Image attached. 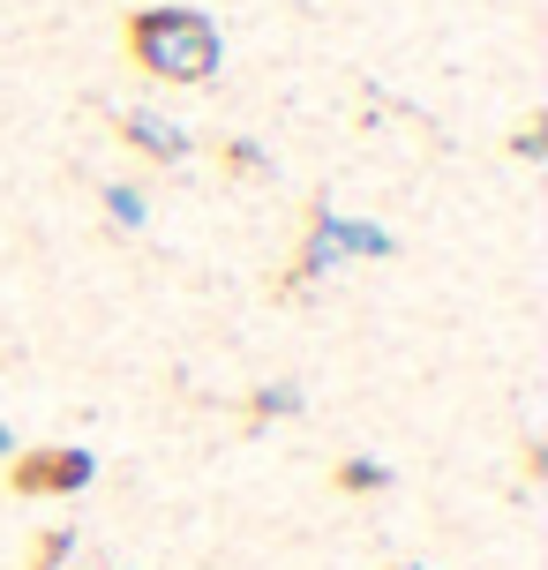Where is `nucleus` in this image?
I'll return each mask as SVG.
<instances>
[{"label":"nucleus","instance_id":"obj_1","mask_svg":"<svg viewBox=\"0 0 548 570\" xmlns=\"http://www.w3.org/2000/svg\"><path fill=\"white\" fill-rule=\"evenodd\" d=\"M128 60L158 76V83H211L218 76V23L203 16V8H144V16H128Z\"/></svg>","mask_w":548,"mask_h":570},{"label":"nucleus","instance_id":"obj_12","mask_svg":"<svg viewBox=\"0 0 548 570\" xmlns=\"http://www.w3.org/2000/svg\"><path fill=\"white\" fill-rule=\"evenodd\" d=\"M399 570H429V563H399Z\"/></svg>","mask_w":548,"mask_h":570},{"label":"nucleus","instance_id":"obj_6","mask_svg":"<svg viewBox=\"0 0 548 570\" xmlns=\"http://www.w3.org/2000/svg\"><path fill=\"white\" fill-rule=\"evenodd\" d=\"M331 481L346 488V495H383V488H391V465H375V458H346Z\"/></svg>","mask_w":548,"mask_h":570},{"label":"nucleus","instance_id":"obj_8","mask_svg":"<svg viewBox=\"0 0 548 570\" xmlns=\"http://www.w3.org/2000/svg\"><path fill=\"white\" fill-rule=\"evenodd\" d=\"M226 166L248 173V180H271V150H263V142H248V136H233L226 142Z\"/></svg>","mask_w":548,"mask_h":570},{"label":"nucleus","instance_id":"obj_5","mask_svg":"<svg viewBox=\"0 0 548 570\" xmlns=\"http://www.w3.org/2000/svg\"><path fill=\"white\" fill-rule=\"evenodd\" d=\"M286 413H301V383H263V391H248V421H286Z\"/></svg>","mask_w":548,"mask_h":570},{"label":"nucleus","instance_id":"obj_4","mask_svg":"<svg viewBox=\"0 0 548 570\" xmlns=\"http://www.w3.org/2000/svg\"><path fill=\"white\" fill-rule=\"evenodd\" d=\"M114 136L128 142V150H144V158H158V166H174V158H188V128H174V120L144 114V106H128V114H114Z\"/></svg>","mask_w":548,"mask_h":570},{"label":"nucleus","instance_id":"obj_10","mask_svg":"<svg viewBox=\"0 0 548 570\" xmlns=\"http://www.w3.org/2000/svg\"><path fill=\"white\" fill-rule=\"evenodd\" d=\"M511 150H519V158H541V150H548V120L534 114V120L519 128V142H511Z\"/></svg>","mask_w":548,"mask_h":570},{"label":"nucleus","instance_id":"obj_7","mask_svg":"<svg viewBox=\"0 0 548 570\" xmlns=\"http://www.w3.org/2000/svg\"><path fill=\"white\" fill-rule=\"evenodd\" d=\"M68 556H76V533H68V525H46L38 548H30V570H60Z\"/></svg>","mask_w":548,"mask_h":570},{"label":"nucleus","instance_id":"obj_3","mask_svg":"<svg viewBox=\"0 0 548 570\" xmlns=\"http://www.w3.org/2000/svg\"><path fill=\"white\" fill-rule=\"evenodd\" d=\"M90 473H98V458H90V451L46 443V451H16L8 488H16V495H76V488H90Z\"/></svg>","mask_w":548,"mask_h":570},{"label":"nucleus","instance_id":"obj_2","mask_svg":"<svg viewBox=\"0 0 548 570\" xmlns=\"http://www.w3.org/2000/svg\"><path fill=\"white\" fill-rule=\"evenodd\" d=\"M383 263V256H399V240L383 226H369V218H339L331 210V196H309V218H301V248H293L286 263V278H278V293H301L309 278H323V271H339V263Z\"/></svg>","mask_w":548,"mask_h":570},{"label":"nucleus","instance_id":"obj_9","mask_svg":"<svg viewBox=\"0 0 548 570\" xmlns=\"http://www.w3.org/2000/svg\"><path fill=\"white\" fill-rule=\"evenodd\" d=\"M106 218H114V226H128V233H136V226H144V218H150V203L136 196V188H106Z\"/></svg>","mask_w":548,"mask_h":570},{"label":"nucleus","instance_id":"obj_11","mask_svg":"<svg viewBox=\"0 0 548 570\" xmlns=\"http://www.w3.org/2000/svg\"><path fill=\"white\" fill-rule=\"evenodd\" d=\"M0 458H16V435H8V428H0Z\"/></svg>","mask_w":548,"mask_h":570}]
</instances>
